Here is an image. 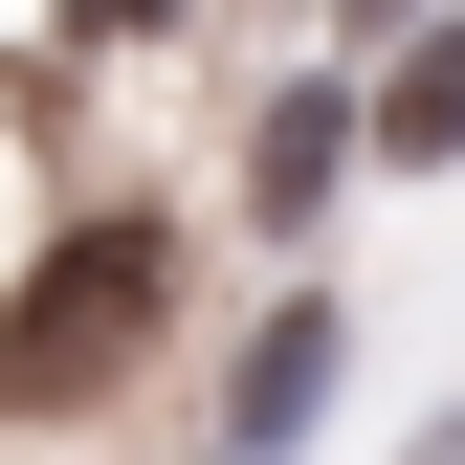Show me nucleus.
<instances>
[{
	"label": "nucleus",
	"instance_id": "1",
	"mask_svg": "<svg viewBox=\"0 0 465 465\" xmlns=\"http://www.w3.org/2000/svg\"><path fill=\"white\" fill-rule=\"evenodd\" d=\"M155 288H178V266H155V222H89V244L0 311V399H111V377L155 355Z\"/></svg>",
	"mask_w": 465,
	"mask_h": 465
},
{
	"label": "nucleus",
	"instance_id": "5",
	"mask_svg": "<svg viewBox=\"0 0 465 465\" xmlns=\"http://www.w3.org/2000/svg\"><path fill=\"white\" fill-rule=\"evenodd\" d=\"M89 23H155V0H89Z\"/></svg>",
	"mask_w": 465,
	"mask_h": 465
},
{
	"label": "nucleus",
	"instance_id": "2",
	"mask_svg": "<svg viewBox=\"0 0 465 465\" xmlns=\"http://www.w3.org/2000/svg\"><path fill=\"white\" fill-rule=\"evenodd\" d=\"M332 355H355V311H332V288H288V311L244 332V377H222V443H244V465H288V443L332 421Z\"/></svg>",
	"mask_w": 465,
	"mask_h": 465
},
{
	"label": "nucleus",
	"instance_id": "3",
	"mask_svg": "<svg viewBox=\"0 0 465 465\" xmlns=\"http://www.w3.org/2000/svg\"><path fill=\"white\" fill-rule=\"evenodd\" d=\"M355 134L399 155V178H443V155H465V0H443V23H421V45H399V67H377V89H355Z\"/></svg>",
	"mask_w": 465,
	"mask_h": 465
},
{
	"label": "nucleus",
	"instance_id": "4",
	"mask_svg": "<svg viewBox=\"0 0 465 465\" xmlns=\"http://www.w3.org/2000/svg\"><path fill=\"white\" fill-rule=\"evenodd\" d=\"M332 178H355V89H288L266 134H244V200H266V222H311Z\"/></svg>",
	"mask_w": 465,
	"mask_h": 465
},
{
	"label": "nucleus",
	"instance_id": "6",
	"mask_svg": "<svg viewBox=\"0 0 465 465\" xmlns=\"http://www.w3.org/2000/svg\"><path fill=\"white\" fill-rule=\"evenodd\" d=\"M222 465H244V443H222Z\"/></svg>",
	"mask_w": 465,
	"mask_h": 465
}]
</instances>
